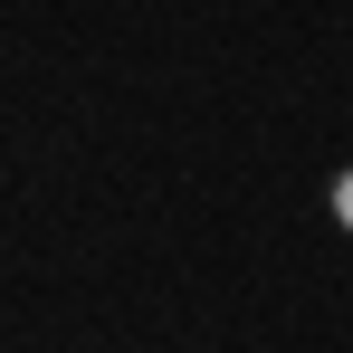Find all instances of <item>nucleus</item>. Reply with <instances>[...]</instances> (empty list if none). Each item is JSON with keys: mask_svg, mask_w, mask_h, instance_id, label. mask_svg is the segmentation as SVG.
<instances>
[{"mask_svg": "<svg viewBox=\"0 0 353 353\" xmlns=\"http://www.w3.org/2000/svg\"><path fill=\"white\" fill-rule=\"evenodd\" d=\"M334 220H344V230H353V172L334 181Z\"/></svg>", "mask_w": 353, "mask_h": 353, "instance_id": "1", "label": "nucleus"}]
</instances>
